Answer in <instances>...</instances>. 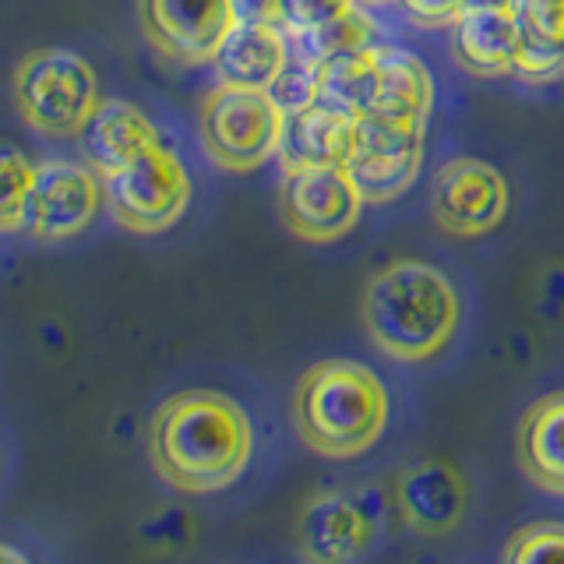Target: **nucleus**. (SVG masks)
I'll return each mask as SVG.
<instances>
[{
  "label": "nucleus",
  "mask_w": 564,
  "mask_h": 564,
  "mask_svg": "<svg viewBox=\"0 0 564 564\" xmlns=\"http://www.w3.org/2000/svg\"><path fill=\"white\" fill-rule=\"evenodd\" d=\"M508 181L484 159L458 155L445 163L431 187V219L448 237H487L508 216Z\"/></svg>",
  "instance_id": "nucleus-9"
},
{
  "label": "nucleus",
  "mask_w": 564,
  "mask_h": 564,
  "mask_svg": "<svg viewBox=\"0 0 564 564\" xmlns=\"http://www.w3.org/2000/svg\"><path fill=\"white\" fill-rule=\"evenodd\" d=\"M423 128H427V120L360 113L349 159H423V145H427Z\"/></svg>",
  "instance_id": "nucleus-21"
},
{
  "label": "nucleus",
  "mask_w": 564,
  "mask_h": 564,
  "mask_svg": "<svg viewBox=\"0 0 564 564\" xmlns=\"http://www.w3.org/2000/svg\"><path fill=\"white\" fill-rule=\"evenodd\" d=\"M102 202V176L88 163H40L29 184L22 229L43 243L70 240L93 226Z\"/></svg>",
  "instance_id": "nucleus-7"
},
{
  "label": "nucleus",
  "mask_w": 564,
  "mask_h": 564,
  "mask_svg": "<svg viewBox=\"0 0 564 564\" xmlns=\"http://www.w3.org/2000/svg\"><path fill=\"white\" fill-rule=\"evenodd\" d=\"M395 508L416 536H445L466 516V484L445 458H420L399 473Z\"/></svg>",
  "instance_id": "nucleus-14"
},
{
  "label": "nucleus",
  "mask_w": 564,
  "mask_h": 564,
  "mask_svg": "<svg viewBox=\"0 0 564 564\" xmlns=\"http://www.w3.org/2000/svg\"><path fill=\"white\" fill-rule=\"evenodd\" d=\"M357 134V113L325 99H304L286 106V123L279 138L282 170H317V166H346Z\"/></svg>",
  "instance_id": "nucleus-13"
},
{
  "label": "nucleus",
  "mask_w": 564,
  "mask_h": 564,
  "mask_svg": "<svg viewBox=\"0 0 564 564\" xmlns=\"http://www.w3.org/2000/svg\"><path fill=\"white\" fill-rule=\"evenodd\" d=\"M212 67H216L223 85L269 88L272 93L279 78L290 70L286 29L269 22H237L212 57Z\"/></svg>",
  "instance_id": "nucleus-15"
},
{
  "label": "nucleus",
  "mask_w": 564,
  "mask_h": 564,
  "mask_svg": "<svg viewBox=\"0 0 564 564\" xmlns=\"http://www.w3.org/2000/svg\"><path fill=\"white\" fill-rule=\"evenodd\" d=\"M32 173H35V163H29V155L22 149L0 145V234L22 229Z\"/></svg>",
  "instance_id": "nucleus-23"
},
{
  "label": "nucleus",
  "mask_w": 564,
  "mask_h": 564,
  "mask_svg": "<svg viewBox=\"0 0 564 564\" xmlns=\"http://www.w3.org/2000/svg\"><path fill=\"white\" fill-rule=\"evenodd\" d=\"M364 194L346 166H317V170H293L282 181L279 212L282 223L307 243H332L343 240L360 219Z\"/></svg>",
  "instance_id": "nucleus-8"
},
{
  "label": "nucleus",
  "mask_w": 564,
  "mask_h": 564,
  "mask_svg": "<svg viewBox=\"0 0 564 564\" xmlns=\"http://www.w3.org/2000/svg\"><path fill=\"white\" fill-rule=\"evenodd\" d=\"M14 102L32 131L78 138L99 99L96 70L75 50H35L14 70Z\"/></svg>",
  "instance_id": "nucleus-4"
},
{
  "label": "nucleus",
  "mask_w": 564,
  "mask_h": 564,
  "mask_svg": "<svg viewBox=\"0 0 564 564\" xmlns=\"http://www.w3.org/2000/svg\"><path fill=\"white\" fill-rule=\"evenodd\" d=\"M352 8H357V0H282V29L290 35H304L349 14Z\"/></svg>",
  "instance_id": "nucleus-25"
},
{
  "label": "nucleus",
  "mask_w": 564,
  "mask_h": 564,
  "mask_svg": "<svg viewBox=\"0 0 564 564\" xmlns=\"http://www.w3.org/2000/svg\"><path fill=\"white\" fill-rule=\"evenodd\" d=\"M516 463L536 490L564 498V392L536 399L519 416Z\"/></svg>",
  "instance_id": "nucleus-16"
},
{
  "label": "nucleus",
  "mask_w": 564,
  "mask_h": 564,
  "mask_svg": "<svg viewBox=\"0 0 564 564\" xmlns=\"http://www.w3.org/2000/svg\"><path fill=\"white\" fill-rule=\"evenodd\" d=\"M522 25V61L516 78L557 82L564 78V0H516Z\"/></svg>",
  "instance_id": "nucleus-19"
},
{
  "label": "nucleus",
  "mask_w": 564,
  "mask_h": 564,
  "mask_svg": "<svg viewBox=\"0 0 564 564\" xmlns=\"http://www.w3.org/2000/svg\"><path fill=\"white\" fill-rule=\"evenodd\" d=\"M378 67H381V46L346 50L332 53L322 61H307V88L314 99H325L343 106L349 113H370L378 88Z\"/></svg>",
  "instance_id": "nucleus-18"
},
{
  "label": "nucleus",
  "mask_w": 564,
  "mask_h": 564,
  "mask_svg": "<svg viewBox=\"0 0 564 564\" xmlns=\"http://www.w3.org/2000/svg\"><path fill=\"white\" fill-rule=\"evenodd\" d=\"M290 40L304 50L307 61H322V57H332V53L375 46L378 29L360 8H352L349 14L335 18V22H325V25H317V29H311L304 35H290Z\"/></svg>",
  "instance_id": "nucleus-22"
},
{
  "label": "nucleus",
  "mask_w": 564,
  "mask_h": 564,
  "mask_svg": "<svg viewBox=\"0 0 564 564\" xmlns=\"http://www.w3.org/2000/svg\"><path fill=\"white\" fill-rule=\"evenodd\" d=\"M364 4H392V0H364Z\"/></svg>",
  "instance_id": "nucleus-29"
},
{
  "label": "nucleus",
  "mask_w": 564,
  "mask_h": 564,
  "mask_svg": "<svg viewBox=\"0 0 564 564\" xmlns=\"http://www.w3.org/2000/svg\"><path fill=\"white\" fill-rule=\"evenodd\" d=\"M293 427L322 458H357L378 445L388 423V392L360 360H317L293 388Z\"/></svg>",
  "instance_id": "nucleus-3"
},
{
  "label": "nucleus",
  "mask_w": 564,
  "mask_h": 564,
  "mask_svg": "<svg viewBox=\"0 0 564 564\" xmlns=\"http://www.w3.org/2000/svg\"><path fill=\"white\" fill-rule=\"evenodd\" d=\"M78 138H82L85 163L99 176L128 166L138 152H145L155 141H163L155 131V123L141 113L134 102H123V99H102Z\"/></svg>",
  "instance_id": "nucleus-17"
},
{
  "label": "nucleus",
  "mask_w": 564,
  "mask_h": 564,
  "mask_svg": "<svg viewBox=\"0 0 564 564\" xmlns=\"http://www.w3.org/2000/svg\"><path fill=\"white\" fill-rule=\"evenodd\" d=\"M237 22H269L282 25V0H229Z\"/></svg>",
  "instance_id": "nucleus-27"
},
{
  "label": "nucleus",
  "mask_w": 564,
  "mask_h": 564,
  "mask_svg": "<svg viewBox=\"0 0 564 564\" xmlns=\"http://www.w3.org/2000/svg\"><path fill=\"white\" fill-rule=\"evenodd\" d=\"M0 564H32V557L22 554V551H18V546H11V543H0Z\"/></svg>",
  "instance_id": "nucleus-28"
},
{
  "label": "nucleus",
  "mask_w": 564,
  "mask_h": 564,
  "mask_svg": "<svg viewBox=\"0 0 564 564\" xmlns=\"http://www.w3.org/2000/svg\"><path fill=\"white\" fill-rule=\"evenodd\" d=\"M360 317L367 339L384 357L399 364H427L455 339L463 304L445 272L427 261L405 258L370 275L360 296Z\"/></svg>",
  "instance_id": "nucleus-2"
},
{
  "label": "nucleus",
  "mask_w": 564,
  "mask_h": 564,
  "mask_svg": "<svg viewBox=\"0 0 564 564\" xmlns=\"http://www.w3.org/2000/svg\"><path fill=\"white\" fill-rule=\"evenodd\" d=\"M405 18L420 29H445L469 8V0H399Z\"/></svg>",
  "instance_id": "nucleus-26"
},
{
  "label": "nucleus",
  "mask_w": 564,
  "mask_h": 564,
  "mask_svg": "<svg viewBox=\"0 0 564 564\" xmlns=\"http://www.w3.org/2000/svg\"><path fill=\"white\" fill-rule=\"evenodd\" d=\"M254 452V427L237 399L212 388L170 395L149 420V463L181 494L234 487Z\"/></svg>",
  "instance_id": "nucleus-1"
},
{
  "label": "nucleus",
  "mask_w": 564,
  "mask_h": 564,
  "mask_svg": "<svg viewBox=\"0 0 564 564\" xmlns=\"http://www.w3.org/2000/svg\"><path fill=\"white\" fill-rule=\"evenodd\" d=\"M501 564H564V522H529L516 529Z\"/></svg>",
  "instance_id": "nucleus-24"
},
{
  "label": "nucleus",
  "mask_w": 564,
  "mask_h": 564,
  "mask_svg": "<svg viewBox=\"0 0 564 564\" xmlns=\"http://www.w3.org/2000/svg\"><path fill=\"white\" fill-rule=\"evenodd\" d=\"M434 110V78L427 64L405 50L381 46L378 88L370 113L399 117V120H427Z\"/></svg>",
  "instance_id": "nucleus-20"
},
{
  "label": "nucleus",
  "mask_w": 564,
  "mask_h": 564,
  "mask_svg": "<svg viewBox=\"0 0 564 564\" xmlns=\"http://www.w3.org/2000/svg\"><path fill=\"white\" fill-rule=\"evenodd\" d=\"M286 106L269 88L216 85L202 99L198 134L205 155L219 170L251 173L279 152Z\"/></svg>",
  "instance_id": "nucleus-5"
},
{
  "label": "nucleus",
  "mask_w": 564,
  "mask_h": 564,
  "mask_svg": "<svg viewBox=\"0 0 564 564\" xmlns=\"http://www.w3.org/2000/svg\"><path fill=\"white\" fill-rule=\"evenodd\" d=\"M378 536V522L343 490H325L300 508L296 551L307 564H357Z\"/></svg>",
  "instance_id": "nucleus-11"
},
{
  "label": "nucleus",
  "mask_w": 564,
  "mask_h": 564,
  "mask_svg": "<svg viewBox=\"0 0 564 564\" xmlns=\"http://www.w3.org/2000/svg\"><path fill=\"white\" fill-rule=\"evenodd\" d=\"M145 40L176 64H212L237 25L229 0H138Z\"/></svg>",
  "instance_id": "nucleus-10"
},
{
  "label": "nucleus",
  "mask_w": 564,
  "mask_h": 564,
  "mask_svg": "<svg viewBox=\"0 0 564 564\" xmlns=\"http://www.w3.org/2000/svg\"><path fill=\"white\" fill-rule=\"evenodd\" d=\"M110 216L131 234L152 237L181 223L191 205V173L170 145L155 141L128 166L102 176Z\"/></svg>",
  "instance_id": "nucleus-6"
},
{
  "label": "nucleus",
  "mask_w": 564,
  "mask_h": 564,
  "mask_svg": "<svg viewBox=\"0 0 564 564\" xmlns=\"http://www.w3.org/2000/svg\"><path fill=\"white\" fill-rule=\"evenodd\" d=\"M452 57L473 78L516 75L522 61V25L516 4H469L448 25Z\"/></svg>",
  "instance_id": "nucleus-12"
}]
</instances>
